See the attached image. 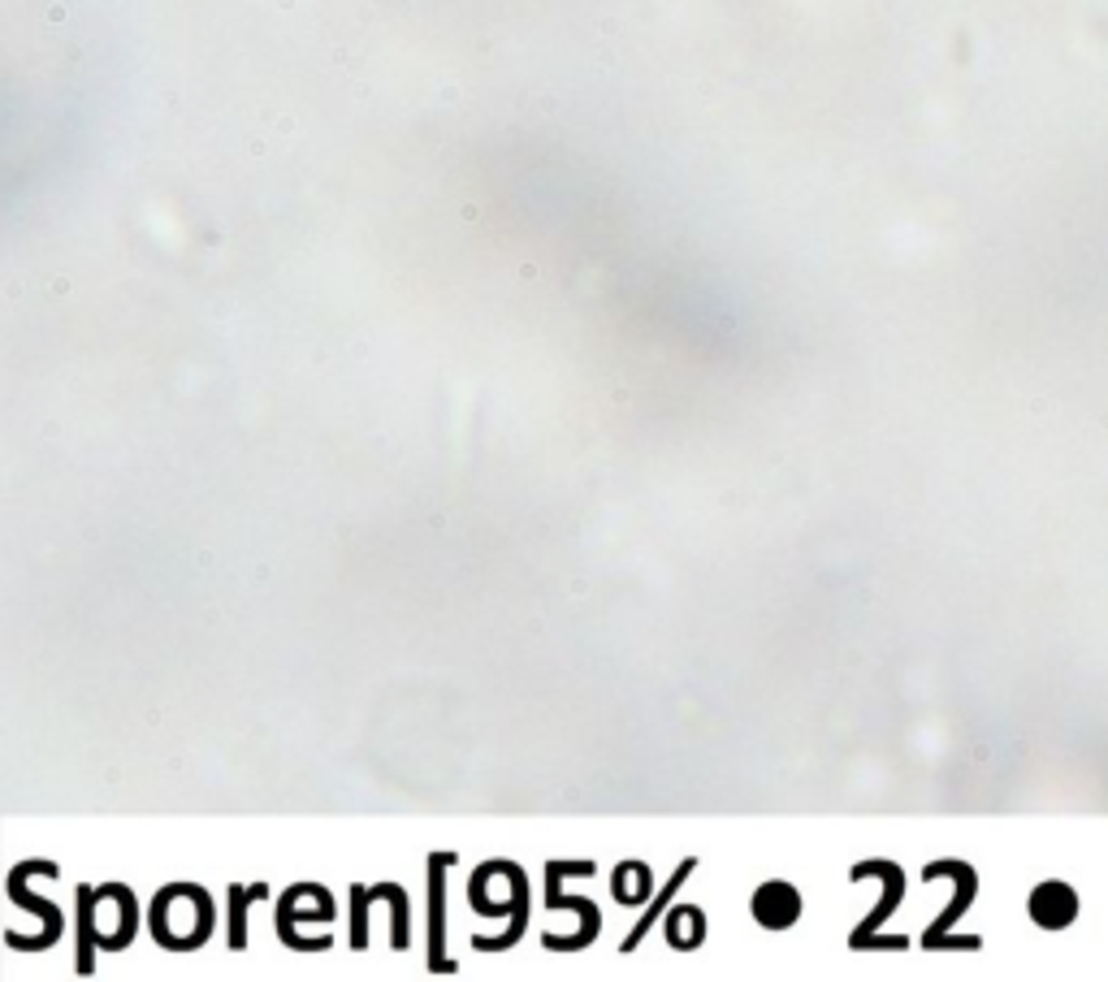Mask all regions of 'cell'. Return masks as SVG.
I'll list each match as a JSON object with an SVG mask.
<instances>
[{"label":"cell","mask_w":1108,"mask_h":982,"mask_svg":"<svg viewBox=\"0 0 1108 982\" xmlns=\"http://www.w3.org/2000/svg\"><path fill=\"white\" fill-rule=\"evenodd\" d=\"M447 866H455L451 853H433L429 862V970L447 974L455 961L447 957Z\"/></svg>","instance_id":"1"},{"label":"cell","mask_w":1108,"mask_h":982,"mask_svg":"<svg viewBox=\"0 0 1108 982\" xmlns=\"http://www.w3.org/2000/svg\"><path fill=\"white\" fill-rule=\"evenodd\" d=\"M802 918V892L788 883H762L754 892V922L766 930H788Z\"/></svg>","instance_id":"2"},{"label":"cell","mask_w":1108,"mask_h":982,"mask_svg":"<svg viewBox=\"0 0 1108 982\" xmlns=\"http://www.w3.org/2000/svg\"><path fill=\"white\" fill-rule=\"evenodd\" d=\"M1074 892L1069 887H1056V883H1048V887H1040L1035 896H1031V918L1040 926H1065L1069 918H1074Z\"/></svg>","instance_id":"3"},{"label":"cell","mask_w":1108,"mask_h":982,"mask_svg":"<svg viewBox=\"0 0 1108 982\" xmlns=\"http://www.w3.org/2000/svg\"><path fill=\"white\" fill-rule=\"evenodd\" d=\"M693 866H698V862H685V866H680V870H676V874H671V883H667V887H663V892H658V900H654V905H649V909H645V918H642V922H637V926H633V935H628V939H624V952H633V948H637V943H642L645 935H649V930H654V922H658V909H663V905H667V900H671V896H676V892H680V883H685V878H689V874H693Z\"/></svg>","instance_id":"4"},{"label":"cell","mask_w":1108,"mask_h":982,"mask_svg":"<svg viewBox=\"0 0 1108 982\" xmlns=\"http://www.w3.org/2000/svg\"><path fill=\"white\" fill-rule=\"evenodd\" d=\"M701 935H706V918H701V909H676V914L667 918V939H671V948H680V952L698 948Z\"/></svg>","instance_id":"5"},{"label":"cell","mask_w":1108,"mask_h":982,"mask_svg":"<svg viewBox=\"0 0 1108 982\" xmlns=\"http://www.w3.org/2000/svg\"><path fill=\"white\" fill-rule=\"evenodd\" d=\"M645 896H649V866L628 862V866L615 870V900L620 905H642Z\"/></svg>","instance_id":"6"},{"label":"cell","mask_w":1108,"mask_h":982,"mask_svg":"<svg viewBox=\"0 0 1108 982\" xmlns=\"http://www.w3.org/2000/svg\"><path fill=\"white\" fill-rule=\"evenodd\" d=\"M265 887H230V948L238 952L247 943V905L260 900Z\"/></svg>","instance_id":"7"}]
</instances>
